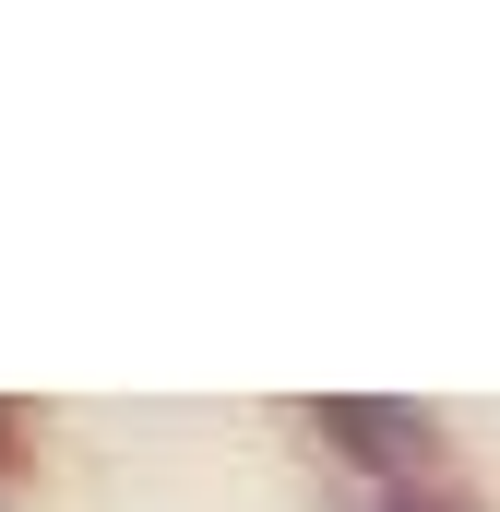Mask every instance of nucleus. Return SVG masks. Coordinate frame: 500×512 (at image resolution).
Wrapping results in <instances>:
<instances>
[{
  "label": "nucleus",
  "instance_id": "obj_1",
  "mask_svg": "<svg viewBox=\"0 0 500 512\" xmlns=\"http://www.w3.org/2000/svg\"><path fill=\"white\" fill-rule=\"evenodd\" d=\"M322 441H334L346 465L393 477V489H417V477H429V453H441L429 405H405V393H334V405H322Z\"/></svg>",
  "mask_w": 500,
  "mask_h": 512
},
{
  "label": "nucleus",
  "instance_id": "obj_2",
  "mask_svg": "<svg viewBox=\"0 0 500 512\" xmlns=\"http://www.w3.org/2000/svg\"><path fill=\"white\" fill-rule=\"evenodd\" d=\"M381 512H441V501H429V489H393V501H381Z\"/></svg>",
  "mask_w": 500,
  "mask_h": 512
},
{
  "label": "nucleus",
  "instance_id": "obj_3",
  "mask_svg": "<svg viewBox=\"0 0 500 512\" xmlns=\"http://www.w3.org/2000/svg\"><path fill=\"white\" fill-rule=\"evenodd\" d=\"M0 465H12V405H0Z\"/></svg>",
  "mask_w": 500,
  "mask_h": 512
}]
</instances>
